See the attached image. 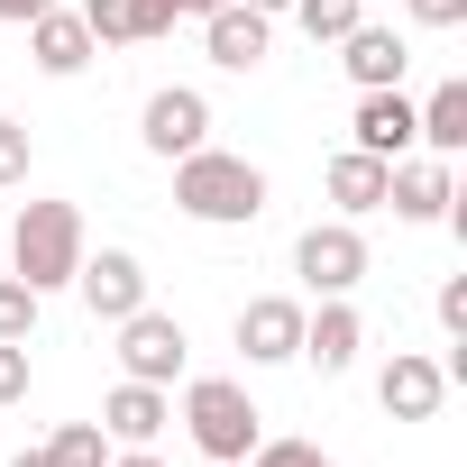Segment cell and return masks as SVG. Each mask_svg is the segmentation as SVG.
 Segmentation results:
<instances>
[{"label":"cell","instance_id":"cell-1","mask_svg":"<svg viewBox=\"0 0 467 467\" xmlns=\"http://www.w3.org/2000/svg\"><path fill=\"white\" fill-rule=\"evenodd\" d=\"M174 211L202 229H248L266 211V174L229 147H192V156H174Z\"/></svg>","mask_w":467,"mask_h":467},{"label":"cell","instance_id":"cell-2","mask_svg":"<svg viewBox=\"0 0 467 467\" xmlns=\"http://www.w3.org/2000/svg\"><path fill=\"white\" fill-rule=\"evenodd\" d=\"M183 431H192V449L211 467H248V449L266 440V412L248 403L239 376H192L183 385Z\"/></svg>","mask_w":467,"mask_h":467},{"label":"cell","instance_id":"cell-3","mask_svg":"<svg viewBox=\"0 0 467 467\" xmlns=\"http://www.w3.org/2000/svg\"><path fill=\"white\" fill-rule=\"evenodd\" d=\"M83 211L74 202H19V229H10V266L28 294H65L74 266H83Z\"/></svg>","mask_w":467,"mask_h":467},{"label":"cell","instance_id":"cell-4","mask_svg":"<svg viewBox=\"0 0 467 467\" xmlns=\"http://www.w3.org/2000/svg\"><path fill=\"white\" fill-rule=\"evenodd\" d=\"M294 275L312 294H358L367 285V239H358V220H312L303 239H294Z\"/></svg>","mask_w":467,"mask_h":467},{"label":"cell","instance_id":"cell-5","mask_svg":"<svg viewBox=\"0 0 467 467\" xmlns=\"http://www.w3.org/2000/svg\"><path fill=\"white\" fill-rule=\"evenodd\" d=\"M110 330H119V376H138V385H174V376H183V348H192V339H183L174 312L138 303V312L110 321Z\"/></svg>","mask_w":467,"mask_h":467},{"label":"cell","instance_id":"cell-6","mask_svg":"<svg viewBox=\"0 0 467 467\" xmlns=\"http://www.w3.org/2000/svg\"><path fill=\"white\" fill-rule=\"evenodd\" d=\"M138 138H147V156H192V147H211V101L192 92V83H165V92H147V110H138Z\"/></svg>","mask_w":467,"mask_h":467},{"label":"cell","instance_id":"cell-7","mask_svg":"<svg viewBox=\"0 0 467 467\" xmlns=\"http://www.w3.org/2000/svg\"><path fill=\"white\" fill-rule=\"evenodd\" d=\"M74 294L92 303V321H129V312L147 303V266H138L129 248H83V266H74Z\"/></svg>","mask_w":467,"mask_h":467},{"label":"cell","instance_id":"cell-8","mask_svg":"<svg viewBox=\"0 0 467 467\" xmlns=\"http://www.w3.org/2000/svg\"><path fill=\"white\" fill-rule=\"evenodd\" d=\"M449 202H458V183H449V156H394L385 165V211L394 220H449Z\"/></svg>","mask_w":467,"mask_h":467},{"label":"cell","instance_id":"cell-9","mask_svg":"<svg viewBox=\"0 0 467 467\" xmlns=\"http://www.w3.org/2000/svg\"><path fill=\"white\" fill-rule=\"evenodd\" d=\"M376 403H385L394 421H431V412L449 403V367H440V358H421V348H394V358H385V376H376Z\"/></svg>","mask_w":467,"mask_h":467},{"label":"cell","instance_id":"cell-10","mask_svg":"<svg viewBox=\"0 0 467 467\" xmlns=\"http://www.w3.org/2000/svg\"><path fill=\"white\" fill-rule=\"evenodd\" d=\"M202 37H211V65H220V74H257L266 47H275V19L248 10V0H220V10L202 19Z\"/></svg>","mask_w":467,"mask_h":467},{"label":"cell","instance_id":"cell-11","mask_svg":"<svg viewBox=\"0 0 467 467\" xmlns=\"http://www.w3.org/2000/svg\"><path fill=\"white\" fill-rule=\"evenodd\" d=\"M348 147H367V156H412L421 147V110L403 101V83L394 92H358V119H348Z\"/></svg>","mask_w":467,"mask_h":467},{"label":"cell","instance_id":"cell-12","mask_svg":"<svg viewBox=\"0 0 467 467\" xmlns=\"http://www.w3.org/2000/svg\"><path fill=\"white\" fill-rule=\"evenodd\" d=\"M239 348H248V367H285V358H303V303H294V294H257V303H239Z\"/></svg>","mask_w":467,"mask_h":467},{"label":"cell","instance_id":"cell-13","mask_svg":"<svg viewBox=\"0 0 467 467\" xmlns=\"http://www.w3.org/2000/svg\"><path fill=\"white\" fill-rule=\"evenodd\" d=\"M358 348H367L358 303H348V294H321V312H303V358H312L321 376H348V367H358Z\"/></svg>","mask_w":467,"mask_h":467},{"label":"cell","instance_id":"cell-14","mask_svg":"<svg viewBox=\"0 0 467 467\" xmlns=\"http://www.w3.org/2000/svg\"><path fill=\"white\" fill-rule=\"evenodd\" d=\"M165 421H174V394H165V385H138V376H119V385H110V403H101L110 449H147Z\"/></svg>","mask_w":467,"mask_h":467},{"label":"cell","instance_id":"cell-15","mask_svg":"<svg viewBox=\"0 0 467 467\" xmlns=\"http://www.w3.org/2000/svg\"><path fill=\"white\" fill-rule=\"evenodd\" d=\"M339 65H348V83H358V92H394V83H403V65H412V47H403L394 28H367V19H358V28L339 37Z\"/></svg>","mask_w":467,"mask_h":467},{"label":"cell","instance_id":"cell-16","mask_svg":"<svg viewBox=\"0 0 467 467\" xmlns=\"http://www.w3.org/2000/svg\"><path fill=\"white\" fill-rule=\"evenodd\" d=\"M28 56H37V74H83L92 65V28H83V10H37L28 19Z\"/></svg>","mask_w":467,"mask_h":467},{"label":"cell","instance_id":"cell-17","mask_svg":"<svg viewBox=\"0 0 467 467\" xmlns=\"http://www.w3.org/2000/svg\"><path fill=\"white\" fill-rule=\"evenodd\" d=\"M321 192L339 202V220H367V211H385V156H367V147H339V156H330V174H321Z\"/></svg>","mask_w":467,"mask_h":467},{"label":"cell","instance_id":"cell-18","mask_svg":"<svg viewBox=\"0 0 467 467\" xmlns=\"http://www.w3.org/2000/svg\"><path fill=\"white\" fill-rule=\"evenodd\" d=\"M412 110H421V147H431V156H458V147H467V83H440V92L412 101Z\"/></svg>","mask_w":467,"mask_h":467},{"label":"cell","instance_id":"cell-19","mask_svg":"<svg viewBox=\"0 0 467 467\" xmlns=\"http://www.w3.org/2000/svg\"><path fill=\"white\" fill-rule=\"evenodd\" d=\"M358 19H367V0H294V28H303L312 47H339Z\"/></svg>","mask_w":467,"mask_h":467},{"label":"cell","instance_id":"cell-20","mask_svg":"<svg viewBox=\"0 0 467 467\" xmlns=\"http://www.w3.org/2000/svg\"><path fill=\"white\" fill-rule=\"evenodd\" d=\"M47 467H110V431L101 421H65L47 440Z\"/></svg>","mask_w":467,"mask_h":467},{"label":"cell","instance_id":"cell-21","mask_svg":"<svg viewBox=\"0 0 467 467\" xmlns=\"http://www.w3.org/2000/svg\"><path fill=\"white\" fill-rule=\"evenodd\" d=\"M37 303H47V294H28L19 275H0V339H28V330H37Z\"/></svg>","mask_w":467,"mask_h":467},{"label":"cell","instance_id":"cell-22","mask_svg":"<svg viewBox=\"0 0 467 467\" xmlns=\"http://www.w3.org/2000/svg\"><path fill=\"white\" fill-rule=\"evenodd\" d=\"M248 467H339L330 449H312V440H257L248 449Z\"/></svg>","mask_w":467,"mask_h":467},{"label":"cell","instance_id":"cell-23","mask_svg":"<svg viewBox=\"0 0 467 467\" xmlns=\"http://www.w3.org/2000/svg\"><path fill=\"white\" fill-rule=\"evenodd\" d=\"M28 156H37L28 119H0V192H10V183H28Z\"/></svg>","mask_w":467,"mask_h":467},{"label":"cell","instance_id":"cell-24","mask_svg":"<svg viewBox=\"0 0 467 467\" xmlns=\"http://www.w3.org/2000/svg\"><path fill=\"white\" fill-rule=\"evenodd\" d=\"M83 28L92 47H129V0H83Z\"/></svg>","mask_w":467,"mask_h":467},{"label":"cell","instance_id":"cell-25","mask_svg":"<svg viewBox=\"0 0 467 467\" xmlns=\"http://www.w3.org/2000/svg\"><path fill=\"white\" fill-rule=\"evenodd\" d=\"M28 394V339H0V403Z\"/></svg>","mask_w":467,"mask_h":467},{"label":"cell","instance_id":"cell-26","mask_svg":"<svg viewBox=\"0 0 467 467\" xmlns=\"http://www.w3.org/2000/svg\"><path fill=\"white\" fill-rule=\"evenodd\" d=\"M412 28H467V0H403Z\"/></svg>","mask_w":467,"mask_h":467},{"label":"cell","instance_id":"cell-27","mask_svg":"<svg viewBox=\"0 0 467 467\" xmlns=\"http://www.w3.org/2000/svg\"><path fill=\"white\" fill-rule=\"evenodd\" d=\"M440 330H449V339H467V275H449V285H440Z\"/></svg>","mask_w":467,"mask_h":467},{"label":"cell","instance_id":"cell-28","mask_svg":"<svg viewBox=\"0 0 467 467\" xmlns=\"http://www.w3.org/2000/svg\"><path fill=\"white\" fill-rule=\"evenodd\" d=\"M37 10H56V0H0V28H28Z\"/></svg>","mask_w":467,"mask_h":467},{"label":"cell","instance_id":"cell-29","mask_svg":"<svg viewBox=\"0 0 467 467\" xmlns=\"http://www.w3.org/2000/svg\"><path fill=\"white\" fill-rule=\"evenodd\" d=\"M110 467H165V458H156V449H119Z\"/></svg>","mask_w":467,"mask_h":467},{"label":"cell","instance_id":"cell-30","mask_svg":"<svg viewBox=\"0 0 467 467\" xmlns=\"http://www.w3.org/2000/svg\"><path fill=\"white\" fill-rule=\"evenodd\" d=\"M220 10V0H174V19H211Z\"/></svg>","mask_w":467,"mask_h":467},{"label":"cell","instance_id":"cell-31","mask_svg":"<svg viewBox=\"0 0 467 467\" xmlns=\"http://www.w3.org/2000/svg\"><path fill=\"white\" fill-rule=\"evenodd\" d=\"M10 467H47V449H19V458H10Z\"/></svg>","mask_w":467,"mask_h":467},{"label":"cell","instance_id":"cell-32","mask_svg":"<svg viewBox=\"0 0 467 467\" xmlns=\"http://www.w3.org/2000/svg\"><path fill=\"white\" fill-rule=\"evenodd\" d=\"M248 10H266V19H275V10H294V0H248Z\"/></svg>","mask_w":467,"mask_h":467}]
</instances>
